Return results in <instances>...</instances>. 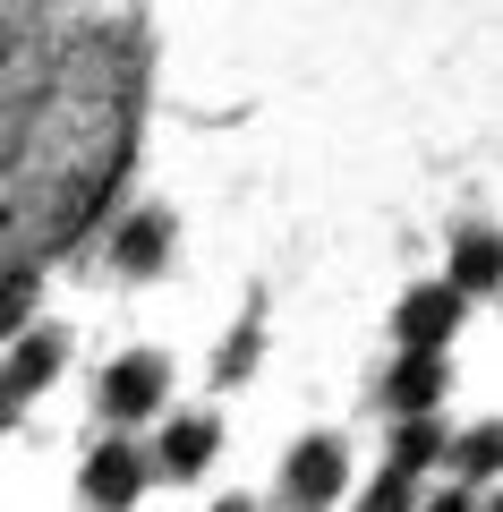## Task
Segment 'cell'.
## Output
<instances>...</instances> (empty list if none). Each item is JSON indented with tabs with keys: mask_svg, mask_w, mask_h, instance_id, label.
I'll return each instance as SVG.
<instances>
[{
	"mask_svg": "<svg viewBox=\"0 0 503 512\" xmlns=\"http://www.w3.org/2000/svg\"><path fill=\"white\" fill-rule=\"evenodd\" d=\"M145 453L137 444H94L86 453V470H77V495H86V512H128L145 495Z\"/></svg>",
	"mask_w": 503,
	"mask_h": 512,
	"instance_id": "cell-1",
	"label": "cell"
},
{
	"mask_svg": "<svg viewBox=\"0 0 503 512\" xmlns=\"http://www.w3.org/2000/svg\"><path fill=\"white\" fill-rule=\"evenodd\" d=\"M162 393H171V359H162V350H128V359L103 376V410H111L120 427L154 419V402H162Z\"/></svg>",
	"mask_w": 503,
	"mask_h": 512,
	"instance_id": "cell-2",
	"label": "cell"
},
{
	"mask_svg": "<svg viewBox=\"0 0 503 512\" xmlns=\"http://www.w3.org/2000/svg\"><path fill=\"white\" fill-rule=\"evenodd\" d=\"M342 478H350V453H342L333 436L290 444V461H282V495H290V504H333V495H342Z\"/></svg>",
	"mask_w": 503,
	"mask_h": 512,
	"instance_id": "cell-3",
	"label": "cell"
},
{
	"mask_svg": "<svg viewBox=\"0 0 503 512\" xmlns=\"http://www.w3.org/2000/svg\"><path fill=\"white\" fill-rule=\"evenodd\" d=\"M461 308H469V299H452L444 282H427V291H410V299H401V316H393L401 350H435V359H444V342L461 333Z\"/></svg>",
	"mask_w": 503,
	"mask_h": 512,
	"instance_id": "cell-4",
	"label": "cell"
},
{
	"mask_svg": "<svg viewBox=\"0 0 503 512\" xmlns=\"http://www.w3.org/2000/svg\"><path fill=\"white\" fill-rule=\"evenodd\" d=\"M214 453H222V419H171V427H162V444L145 453V470L205 478V470H214Z\"/></svg>",
	"mask_w": 503,
	"mask_h": 512,
	"instance_id": "cell-5",
	"label": "cell"
},
{
	"mask_svg": "<svg viewBox=\"0 0 503 512\" xmlns=\"http://www.w3.org/2000/svg\"><path fill=\"white\" fill-rule=\"evenodd\" d=\"M444 393H452L444 359H435V350H401L393 384H384V402H393L401 419H435V402H444Z\"/></svg>",
	"mask_w": 503,
	"mask_h": 512,
	"instance_id": "cell-6",
	"label": "cell"
},
{
	"mask_svg": "<svg viewBox=\"0 0 503 512\" xmlns=\"http://www.w3.org/2000/svg\"><path fill=\"white\" fill-rule=\"evenodd\" d=\"M52 376H60V342H52V333H18V350H9V367H0V393L26 410Z\"/></svg>",
	"mask_w": 503,
	"mask_h": 512,
	"instance_id": "cell-7",
	"label": "cell"
},
{
	"mask_svg": "<svg viewBox=\"0 0 503 512\" xmlns=\"http://www.w3.org/2000/svg\"><path fill=\"white\" fill-rule=\"evenodd\" d=\"M111 256H120V274H154L162 256H171V214H154V205H145V214H128L120 239H111Z\"/></svg>",
	"mask_w": 503,
	"mask_h": 512,
	"instance_id": "cell-8",
	"label": "cell"
},
{
	"mask_svg": "<svg viewBox=\"0 0 503 512\" xmlns=\"http://www.w3.org/2000/svg\"><path fill=\"white\" fill-rule=\"evenodd\" d=\"M495 282H503V239L495 231H469L461 248H452V282H444V291L452 299H478V291H495Z\"/></svg>",
	"mask_w": 503,
	"mask_h": 512,
	"instance_id": "cell-9",
	"label": "cell"
},
{
	"mask_svg": "<svg viewBox=\"0 0 503 512\" xmlns=\"http://www.w3.org/2000/svg\"><path fill=\"white\" fill-rule=\"evenodd\" d=\"M444 453H452V436L435 419H401L393 427V478H410V487H418V470H435Z\"/></svg>",
	"mask_w": 503,
	"mask_h": 512,
	"instance_id": "cell-10",
	"label": "cell"
},
{
	"mask_svg": "<svg viewBox=\"0 0 503 512\" xmlns=\"http://www.w3.org/2000/svg\"><path fill=\"white\" fill-rule=\"evenodd\" d=\"M444 461H452V470H461V487H486V478L503 470V427H495V419H486V427H469V436L452 444Z\"/></svg>",
	"mask_w": 503,
	"mask_h": 512,
	"instance_id": "cell-11",
	"label": "cell"
},
{
	"mask_svg": "<svg viewBox=\"0 0 503 512\" xmlns=\"http://www.w3.org/2000/svg\"><path fill=\"white\" fill-rule=\"evenodd\" d=\"M26 316H35V274L9 265V274H0V333H26Z\"/></svg>",
	"mask_w": 503,
	"mask_h": 512,
	"instance_id": "cell-12",
	"label": "cell"
},
{
	"mask_svg": "<svg viewBox=\"0 0 503 512\" xmlns=\"http://www.w3.org/2000/svg\"><path fill=\"white\" fill-rule=\"evenodd\" d=\"M410 504H418V487H410V478H393V470H384L376 487H367V504H359V512H410Z\"/></svg>",
	"mask_w": 503,
	"mask_h": 512,
	"instance_id": "cell-13",
	"label": "cell"
},
{
	"mask_svg": "<svg viewBox=\"0 0 503 512\" xmlns=\"http://www.w3.org/2000/svg\"><path fill=\"white\" fill-rule=\"evenodd\" d=\"M248 367H256V325H248V333H239V342L214 359V376H248Z\"/></svg>",
	"mask_w": 503,
	"mask_h": 512,
	"instance_id": "cell-14",
	"label": "cell"
},
{
	"mask_svg": "<svg viewBox=\"0 0 503 512\" xmlns=\"http://www.w3.org/2000/svg\"><path fill=\"white\" fill-rule=\"evenodd\" d=\"M418 512H478V504H469L461 487H444V495H427V504H418Z\"/></svg>",
	"mask_w": 503,
	"mask_h": 512,
	"instance_id": "cell-15",
	"label": "cell"
},
{
	"mask_svg": "<svg viewBox=\"0 0 503 512\" xmlns=\"http://www.w3.org/2000/svg\"><path fill=\"white\" fill-rule=\"evenodd\" d=\"M9 427H18V402H9V393H0V436H9Z\"/></svg>",
	"mask_w": 503,
	"mask_h": 512,
	"instance_id": "cell-16",
	"label": "cell"
},
{
	"mask_svg": "<svg viewBox=\"0 0 503 512\" xmlns=\"http://www.w3.org/2000/svg\"><path fill=\"white\" fill-rule=\"evenodd\" d=\"M214 512H256V504H248V495H222V504H214Z\"/></svg>",
	"mask_w": 503,
	"mask_h": 512,
	"instance_id": "cell-17",
	"label": "cell"
}]
</instances>
